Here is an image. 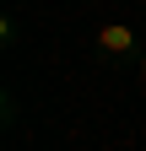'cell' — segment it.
Listing matches in <instances>:
<instances>
[{
  "instance_id": "7a4b0ae2",
  "label": "cell",
  "mask_w": 146,
  "mask_h": 151,
  "mask_svg": "<svg viewBox=\"0 0 146 151\" xmlns=\"http://www.w3.org/2000/svg\"><path fill=\"white\" fill-rule=\"evenodd\" d=\"M135 65H141V70H135V76H141V86H146V54H141V60H135Z\"/></svg>"
},
{
  "instance_id": "6da1fadb",
  "label": "cell",
  "mask_w": 146,
  "mask_h": 151,
  "mask_svg": "<svg viewBox=\"0 0 146 151\" xmlns=\"http://www.w3.org/2000/svg\"><path fill=\"white\" fill-rule=\"evenodd\" d=\"M92 43H98L103 60H135V27L130 22H103L92 32Z\"/></svg>"
}]
</instances>
